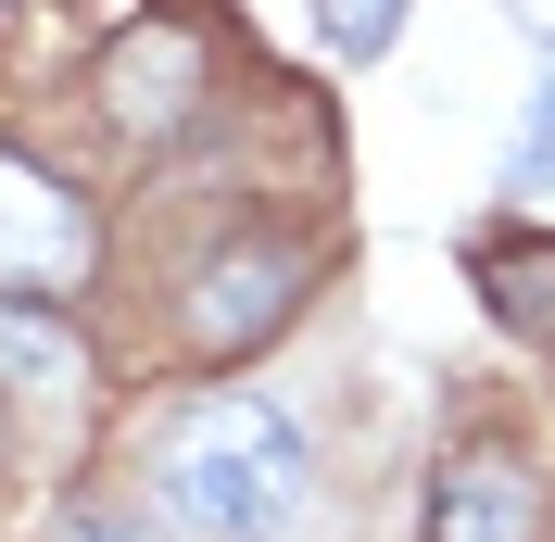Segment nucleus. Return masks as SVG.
Returning a JSON list of instances; mask_svg holds the SVG:
<instances>
[{
  "mask_svg": "<svg viewBox=\"0 0 555 542\" xmlns=\"http://www.w3.org/2000/svg\"><path fill=\"white\" fill-rule=\"evenodd\" d=\"M152 492L203 542H304L315 517V454L266 391H203L152 429Z\"/></svg>",
  "mask_w": 555,
  "mask_h": 542,
  "instance_id": "1",
  "label": "nucleus"
},
{
  "mask_svg": "<svg viewBox=\"0 0 555 542\" xmlns=\"http://www.w3.org/2000/svg\"><path fill=\"white\" fill-rule=\"evenodd\" d=\"M291 304H304V253H291V240H228V253L203 266L190 340H203V353H253V340L291 328Z\"/></svg>",
  "mask_w": 555,
  "mask_h": 542,
  "instance_id": "2",
  "label": "nucleus"
},
{
  "mask_svg": "<svg viewBox=\"0 0 555 542\" xmlns=\"http://www.w3.org/2000/svg\"><path fill=\"white\" fill-rule=\"evenodd\" d=\"M76 266H89V215L64 203V177L0 165V304H26V291H64Z\"/></svg>",
  "mask_w": 555,
  "mask_h": 542,
  "instance_id": "3",
  "label": "nucleus"
},
{
  "mask_svg": "<svg viewBox=\"0 0 555 542\" xmlns=\"http://www.w3.org/2000/svg\"><path fill=\"white\" fill-rule=\"evenodd\" d=\"M429 542H543V479L518 454H454L429 479Z\"/></svg>",
  "mask_w": 555,
  "mask_h": 542,
  "instance_id": "4",
  "label": "nucleus"
},
{
  "mask_svg": "<svg viewBox=\"0 0 555 542\" xmlns=\"http://www.w3.org/2000/svg\"><path fill=\"white\" fill-rule=\"evenodd\" d=\"M203 76V38L190 26H139L127 51H114V127H139V139H165V127H190V89Z\"/></svg>",
  "mask_w": 555,
  "mask_h": 542,
  "instance_id": "5",
  "label": "nucleus"
},
{
  "mask_svg": "<svg viewBox=\"0 0 555 542\" xmlns=\"http://www.w3.org/2000/svg\"><path fill=\"white\" fill-rule=\"evenodd\" d=\"M0 378H13V391H76V378H89V340L51 304H0Z\"/></svg>",
  "mask_w": 555,
  "mask_h": 542,
  "instance_id": "6",
  "label": "nucleus"
},
{
  "mask_svg": "<svg viewBox=\"0 0 555 542\" xmlns=\"http://www.w3.org/2000/svg\"><path fill=\"white\" fill-rule=\"evenodd\" d=\"M315 26H328V51H341V64H379L391 26H404V0H328Z\"/></svg>",
  "mask_w": 555,
  "mask_h": 542,
  "instance_id": "7",
  "label": "nucleus"
},
{
  "mask_svg": "<svg viewBox=\"0 0 555 542\" xmlns=\"http://www.w3.org/2000/svg\"><path fill=\"white\" fill-rule=\"evenodd\" d=\"M518 190H555V51H543V102L518 127Z\"/></svg>",
  "mask_w": 555,
  "mask_h": 542,
  "instance_id": "8",
  "label": "nucleus"
},
{
  "mask_svg": "<svg viewBox=\"0 0 555 542\" xmlns=\"http://www.w3.org/2000/svg\"><path fill=\"white\" fill-rule=\"evenodd\" d=\"M64 542H152V530H127V517H76Z\"/></svg>",
  "mask_w": 555,
  "mask_h": 542,
  "instance_id": "9",
  "label": "nucleus"
}]
</instances>
